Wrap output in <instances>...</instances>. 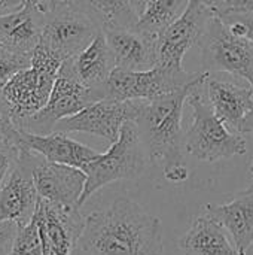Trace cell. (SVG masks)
Listing matches in <instances>:
<instances>
[{"label": "cell", "instance_id": "1", "mask_svg": "<svg viewBox=\"0 0 253 255\" xmlns=\"http://www.w3.org/2000/svg\"><path fill=\"white\" fill-rule=\"evenodd\" d=\"M78 248L86 255H164L163 224L128 197L85 218Z\"/></svg>", "mask_w": 253, "mask_h": 255}, {"label": "cell", "instance_id": "2", "mask_svg": "<svg viewBox=\"0 0 253 255\" xmlns=\"http://www.w3.org/2000/svg\"><path fill=\"white\" fill-rule=\"evenodd\" d=\"M209 72L201 75L185 88L151 102H142L136 124L152 164L163 169L164 178L171 184H182L189 178V170L183 160L182 117L191 91L206 82Z\"/></svg>", "mask_w": 253, "mask_h": 255}, {"label": "cell", "instance_id": "3", "mask_svg": "<svg viewBox=\"0 0 253 255\" xmlns=\"http://www.w3.org/2000/svg\"><path fill=\"white\" fill-rule=\"evenodd\" d=\"M186 105L191 109V123L185 131V151L204 163H216L248 152V143L242 133H236L215 114L207 97L204 82L197 85Z\"/></svg>", "mask_w": 253, "mask_h": 255}, {"label": "cell", "instance_id": "4", "mask_svg": "<svg viewBox=\"0 0 253 255\" xmlns=\"http://www.w3.org/2000/svg\"><path fill=\"white\" fill-rule=\"evenodd\" d=\"M148 154L143 146L137 124L134 120L127 121L116 142L100 154L94 161L85 166L86 184L79 200L82 206L94 193L118 181H133L140 178L148 167Z\"/></svg>", "mask_w": 253, "mask_h": 255}, {"label": "cell", "instance_id": "5", "mask_svg": "<svg viewBox=\"0 0 253 255\" xmlns=\"http://www.w3.org/2000/svg\"><path fill=\"white\" fill-rule=\"evenodd\" d=\"M63 63L58 55L39 43L30 66L15 73L0 90L16 127L46 105Z\"/></svg>", "mask_w": 253, "mask_h": 255}, {"label": "cell", "instance_id": "6", "mask_svg": "<svg viewBox=\"0 0 253 255\" xmlns=\"http://www.w3.org/2000/svg\"><path fill=\"white\" fill-rule=\"evenodd\" d=\"M200 75L201 72L188 73L185 69H171L160 64L142 72L115 69L106 85V97L119 102H151L185 88Z\"/></svg>", "mask_w": 253, "mask_h": 255}, {"label": "cell", "instance_id": "7", "mask_svg": "<svg viewBox=\"0 0 253 255\" xmlns=\"http://www.w3.org/2000/svg\"><path fill=\"white\" fill-rule=\"evenodd\" d=\"M200 52L204 70L225 72L243 78L253 84V42L248 37L234 36L225 22L213 16L200 42Z\"/></svg>", "mask_w": 253, "mask_h": 255}, {"label": "cell", "instance_id": "8", "mask_svg": "<svg viewBox=\"0 0 253 255\" xmlns=\"http://www.w3.org/2000/svg\"><path fill=\"white\" fill-rule=\"evenodd\" d=\"M101 99H104L101 93L82 85L63 63L46 105L36 115L18 124V128L36 134H49L61 120L76 115Z\"/></svg>", "mask_w": 253, "mask_h": 255}, {"label": "cell", "instance_id": "9", "mask_svg": "<svg viewBox=\"0 0 253 255\" xmlns=\"http://www.w3.org/2000/svg\"><path fill=\"white\" fill-rule=\"evenodd\" d=\"M100 31L95 21L69 1L46 10L40 45L66 61L84 51Z\"/></svg>", "mask_w": 253, "mask_h": 255}, {"label": "cell", "instance_id": "10", "mask_svg": "<svg viewBox=\"0 0 253 255\" xmlns=\"http://www.w3.org/2000/svg\"><path fill=\"white\" fill-rule=\"evenodd\" d=\"M142 102L128 100L119 102L104 97L73 117L61 120L54 131L61 133H86L98 136L109 143L118 140L121 128L127 121L136 120Z\"/></svg>", "mask_w": 253, "mask_h": 255}, {"label": "cell", "instance_id": "11", "mask_svg": "<svg viewBox=\"0 0 253 255\" xmlns=\"http://www.w3.org/2000/svg\"><path fill=\"white\" fill-rule=\"evenodd\" d=\"M215 16L212 7L201 0H191L186 10L158 37V64L183 69L185 54L198 45L209 21Z\"/></svg>", "mask_w": 253, "mask_h": 255}, {"label": "cell", "instance_id": "12", "mask_svg": "<svg viewBox=\"0 0 253 255\" xmlns=\"http://www.w3.org/2000/svg\"><path fill=\"white\" fill-rule=\"evenodd\" d=\"M36 218L43 255H72L85 229L78 206H61L39 197Z\"/></svg>", "mask_w": 253, "mask_h": 255}, {"label": "cell", "instance_id": "13", "mask_svg": "<svg viewBox=\"0 0 253 255\" xmlns=\"http://www.w3.org/2000/svg\"><path fill=\"white\" fill-rule=\"evenodd\" d=\"M37 157V154L21 148L18 164L0 191V223L13 221L18 226H25L34 217L39 203L33 178Z\"/></svg>", "mask_w": 253, "mask_h": 255}, {"label": "cell", "instance_id": "14", "mask_svg": "<svg viewBox=\"0 0 253 255\" xmlns=\"http://www.w3.org/2000/svg\"><path fill=\"white\" fill-rule=\"evenodd\" d=\"M34 185L40 199L61 206H79L86 184V173L82 169L58 164L37 157L33 170Z\"/></svg>", "mask_w": 253, "mask_h": 255}, {"label": "cell", "instance_id": "15", "mask_svg": "<svg viewBox=\"0 0 253 255\" xmlns=\"http://www.w3.org/2000/svg\"><path fill=\"white\" fill-rule=\"evenodd\" d=\"M45 19L46 7L36 1H27L19 10L0 16V48L31 58L40 43Z\"/></svg>", "mask_w": 253, "mask_h": 255}, {"label": "cell", "instance_id": "16", "mask_svg": "<svg viewBox=\"0 0 253 255\" xmlns=\"http://www.w3.org/2000/svg\"><path fill=\"white\" fill-rule=\"evenodd\" d=\"M116 69L142 72L158 64V37L134 27L103 30Z\"/></svg>", "mask_w": 253, "mask_h": 255}, {"label": "cell", "instance_id": "17", "mask_svg": "<svg viewBox=\"0 0 253 255\" xmlns=\"http://www.w3.org/2000/svg\"><path fill=\"white\" fill-rule=\"evenodd\" d=\"M18 146L28 149L48 161L66 164L78 169H85L101 152L72 139L67 133L52 131L49 134H36L19 130Z\"/></svg>", "mask_w": 253, "mask_h": 255}, {"label": "cell", "instance_id": "18", "mask_svg": "<svg viewBox=\"0 0 253 255\" xmlns=\"http://www.w3.org/2000/svg\"><path fill=\"white\" fill-rule=\"evenodd\" d=\"M204 96L227 127L236 133H242L243 123L253 109L252 85L216 79L210 73L204 82Z\"/></svg>", "mask_w": 253, "mask_h": 255}, {"label": "cell", "instance_id": "19", "mask_svg": "<svg viewBox=\"0 0 253 255\" xmlns=\"http://www.w3.org/2000/svg\"><path fill=\"white\" fill-rule=\"evenodd\" d=\"M64 66L82 85L101 93L104 97L109 78L116 69L113 54L103 31H100L84 51L66 60Z\"/></svg>", "mask_w": 253, "mask_h": 255}, {"label": "cell", "instance_id": "20", "mask_svg": "<svg viewBox=\"0 0 253 255\" xmlns=\"http://www.w3.org/2000/svg\"><path fill=\"white\" fill-rule=\"evenodd\" d=\"M201 209L227 229L240 255H248L253 247V185L237 193L228 203H209Z\"/></svg>", "mask_w": 253, "mask_h": 255}, {"label": "cell", "instance_id": "21", "mask_svg": "<svg viewBox=\"0 0 253 255\" xmlns=\"http://www.w3.org/2000/svg\"><path fill=\"white\" fill-rule=\"evenodd\" d=\"M228 235L216 218L203 211L179 239V248L183 255H240Z\"/></svg>", "mask_w": 253, "mask_h": 255}, {"label": "cell", "instance_id": "22", "mask_svg": "<svg viewBox=\"0 0 253 255\" xmlns=\"http://www.w3.org/2000/svg\"><path fill=\"white\" fill-rule=\"evenodd\" d=\"M70 3L85 12L101 30L134 27L139 19L128 0H70Z\"/></svg>", "mask_w": 253, "mask_h": 255}, {"label": "cell", "instance_id": "23", "mask_svg": "<svg viewBox=\"0 0 253 255\" xmlns=\"http://www.w3.org/2000/svg\"><path fill=\"white\" fill-rule=\"evenodd\" d=\"M189 1L191 0H149L139 15L136 27L151 36L160 37L182 16Z\"/></svg>", "mask_w": 253, "mask_h": 255}, {"label": "cell", "instance_id": "24", "mask_svg": "<svg viewBox=\"0 0 253 255\" xmlns=\"http://www.w3.org/2000/svg\"><path fill=\"white\" fill-rule=\"evenodd\" d=\"M6 255H43L42 238L36 215L25 226H18L16 236Z\"/></svg>", "mask_w": 253, "mask_h": 255}, {"label": "cell", "instance_id": "25", "mask_svg": "<svg viewBox=\"0 0 253 255\" xmlns=\"http://www.w3.org/2000/svg\"><path fill=\"white\" fill-rule=\"evenodd\" d=\"M21 148L7 139H0V191L6 185L15 166L18 164Z\"/></svg>", "mask_w": 253, "mask_h": 255}, {"label": "cell", "instance_id": "26", "mask_svg": "<svg viewBox=\"0 0 253 255\" xmlns=\"http://www.w3.org/2000/svg\"><path fill=\"white\" fill-rule=\"evenodd\" d=\"M210 7L215 16L225 22L231 18L253 12V0H212Z\"/></svg>", "mask_w": 253, "mask_h": 255}, {"label": "cell", "instance_id": "27", "mask_svg": "<svg viewBox=\"0 0 253 255\" xmlns=\"http://www.w3.org/2000/svg\"><path fill=\"white\" fill-rule=\"evenodd\" d=\"M30 63L31 58L21 57L0 48V90L15 73H18L22 69H27Z\"/></svg>", "mask_w": 253, "mask_h": 255}, {"label": "cell", "instance_id": "28", "mask_svg": "<svg viewBox=\"0 0 253 255\" xmlns=\"http://www.w3.org/2000/svg\"><path fill=\"white\" fill-rule=\"evenodd\" d=\"M0 134L7 139L12 140L18 145V137H19V128L15 126L10 109L6 103V100L3 99L1 93H0Z\"/></svg>", "mask_w": 253, "mask_h": 255}, {"label": "cell", "instance_id": "29", "mask_svg": "<svg viewBox=\"0 0 253 255\" xmlns=\"http://www.w3.org/2000/svg\"><path fill=\"white\" fill-rule=\"evenodd\" d=\"M18 232V224L13 221L0 223V255H6L10 251L13 239Z\"/></svg>", "mask_w": 253, "mask_h": 255}, {"label": "cell", "instance_id": "30", "mask_svg": "<svg viewBox=\"0 0 253 255\" xmlns=\"http://www.w3.org/2000/svg\"><path fill=\"white\" fill-rule=\"evenodd\" d=\"M24 6L22 0H0V16L19 10Z\"/></svg>", "mask_w": 253, "mask_h": 255}, {"label": "cell", "instance_id": "31", "mask_svg": "<svg viewBox=\"0 0 253 255\" xmlns=\"http://www.w3.org/2000/svg\"><path fill=\"white\" fill-rule=\"evenodd\" d=\"M236 18L242 19V21L246 24V27H248V36H246V37L253 42V12H251V13H246V15L236 16ZM231 19H233V18H231ZM228 21H230V19H228Z\"/></svg>", "mask_w": 253, "mask_h": 255}, {"label": "cell", "instance_id": "32", "mask_svg": "<svg viewBox=\"0 0 253 255\" xmlns=\"http://www.w3.org/2000/svg\"><path fill=\"white\" fill-rule=\"evenodd\" d=\"M130 1V4L133 6V9H134V12L137 13V16L142 13V10L145 9V6L148 4V1L149 0H128Z\"/></svg>", "mask_w": 253, "mask_h": 255}, {"label": "cell", "instance_id": "33", "mask_svg": "<svg viewBox=\"0 0 253 255\" xmlns=\"http://www.w3.org/2000/svg\"><path fill=\"white\" fill-rule=\"evenodd\" d=\"M253 88V84H252ZM253 131V109L252 112L246 117L245 123H243V128H242V133H252Z\"/></svg>", "mask_w": 253, "mask_h": 255}, {"label": "cell", "instance_id": "34", "mask_svg": "<svg viewBox=\"0 0 253 255\" xmlns=\"http://www.w3.org/2000/svg\"><path fill=\"white\" fill-rule=\"evenodd\" d=\"M70 0H42V3H43V6L46 7V10H49V9H54V7H57V6H60V4H64V3H69Z\"/></svg>", "mask_w": 253, "mask_h": 255}, {"label": "cell", "instance_id": "35", "mask_svg": "<svg viewBox=\"0 0 253 255\" xmlns=\"http://www.w3.org/2000/svg\"><path fill=\"white\" fill-rule=\"evenodd\" d=\"M249 173H251V176L253 178V160L251 161V166H249Z\"/></svg>", "mask_w": 253, "mask_h": 255}, {"label": "cell", "instance_id": "36", "mask_svg": "<svg viewBox=\"0 0 253 255\" xmlns=\"http://www.w3.org/2000/svg\"><path fill=\"white\" fill-rule=\"evenodd\" d=\"M24 3H27V1H36V3H42V0H22ZM43 4V3H42Z\"/></svg>", "mask_w": 253, "mask_h": 255}, {"label": "cell", "instance_id": "37", "mask_svg": "<svg viewBox=\"0 0 253 255\" xmlns=\"http://www.w3.org/2000/svg\"><path fill=\"white\" fill-rule=\"evenodd\" d=\"M201 1H204L206 4H209V6H210V1H212V0H201Z\"/></svg>", "mask_w": 253, "mask_h": 255}, {"label": "cell", "instance_id": "38", "mask_svg": "<svg viewBox=\"0 0 253 255\" xmlns=\"http://www.w3.org/2000/svg\"><path fill=\"white\" fill-rule=\"evenodd\" d=\"M0 139H4V137H3V136H1V134H0Z\"/></svg>", "mask_w": 253, "mask_h": 255}]
</instances>
